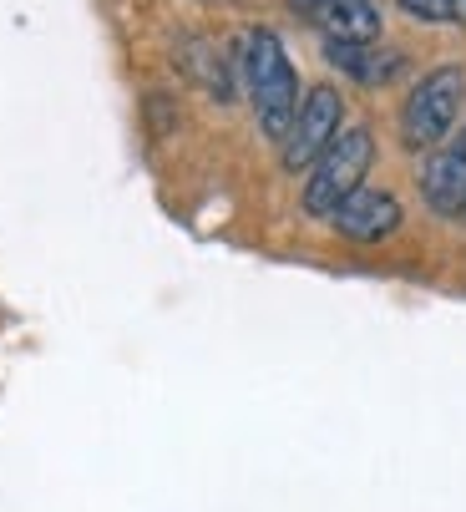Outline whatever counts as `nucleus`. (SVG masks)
Here are the masks:
<instances>
[{
  "label": "nucleus",
  "mask_w": 466,
  "mask_h": 512,
  "mask_svg": "<svg viewBox=\"0 0 466 512\" xmlns=\"http://www.w3.org/2000/svg\"><path fill=\"white\" fill-rule=\"evenodd\" d=\"M239 66H244V82H249V102H254V117L259 127L279 142L299 112V77L289 66V51L274 31L254 26L239 36Z\"/></svg>",
  "instance_id": "f257e3e1"
},
{
  "label": "nucleus",
  "mask_w": 466,
  "mask_h": 512,
  "mask_svg": "<svg viewBox=\"0 0 466 512\" xmlns=\"http://www.w3.org/2000/svg\"><path fill=\"white\" fill-rule=\"evenodd\" d=\"M370 163H375V137H370V127H340V137L320 153V163L309 168V183H304V213L330 218L355 188H365Z\"/></svg>",
  "instance_id": "f03ea898"
},
{
  "label": "nucleus",
  "mask_w": 466,
  "mask_h": 512,
  "mask_svg": "<svg viewBox=\"0 0 466 512\" xmlns=\"http://www.w3.org/2000/svg\"><path fill=\"white\" fill-rule=\"evenodd\" d=\"M461 97H466V77L456 66H436L431 77H421L401 107V137L406 148H436V142L456 127V112H461Z\"/></svg>",
  "instance_id": "7ed1b4c3"
},
{
  "label": "nucleus",
  "mask_w": 466,
  "mask_h": 512,
  "mask_svg": "<svg viewBox=\"0 0 466 512\" xmlns=\"http://www.w3.org/2000/svg\"><path fill=\"white\" fill-rule=\"evenodd\" d=\"M340 117H345V102L335 87H315L299 97V112L289 122V132L279 137V158L289 173H309L320 163V153L340 137Z\"/></svg>",
  "instance_id": "20e7f679"
},
{
  "label": "nucleus",
  "mask_w": 466,
  "mask_h": 512,
  "mask_svg": "<svg viewBox=\"0 0 466 512\" xmlns=\"http://www.w3.org/2000/svg\"><path fill=\"white\" fill-rule=\"evenodd\" d=\"M330 218L350 244H380L401 229V203L385 188H355Z\"/></svg>",
  "instance_id": "39448f33"
},
{
  "label": "nucleus",
  "mask_w": 466,
  "mask_h": 512,
  "mask_svg": "<svg viewBox=\"0 0 466 512\" xmlns=\"http://www.w3.org/2000/svg\"><path fill=\"white\" fill-rule=\"evenodd\" d=\"M289 6L330 41H375L380 36L375 0H289Z\"/></svg>",
  "instance_id": "423d86ee"
},
{
  "label": "nucleus",
  "mask_w": 466,
  "mask_h": 512,
  "mask_svg": "<svg viewBox=\"0 0 466 512\" xmlns=\"http://www.w3.org/2000/svg\"><path fill=\"white\" fill-rule=\"evenodd\" d=\"M421 193L436 213H466V132L431 153L421 168Z\"/></svg>",
  "instance_id": "0eeeda50"
},
{
  "label": "nucleus",
  "mask_w": 466,
  "mask_h": 512,
  "mask_svg": "<svg viewBox=\"0 0 466 512\" xmlns=\"http://www.w3.org/2000/svg\"><path fill=\"white\" fill-rule=\"evenodd\" d=\"M330 61L345 71V77L365 82V87H380V82L401 77V56L375 46V41H330Z\"/></svg>",
  "instance_id": "6e6552de"
},
{
  "label": "nucleus",
  "mask_w": 466,
  "mask_h": 512,
  "mask_svg": "<svg viewBox=\"0 0 466 512\" xmlns=\"http://www.w3.org/2000/svg\"><path fill=\"white\" fill-rule=\"evenodd\" d=\"M401 11L426 26H466V0H401Z\"/></svg>",
  "instance_id": "1a4fd4ad"
}]
</instances>
